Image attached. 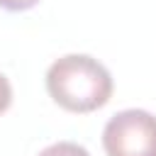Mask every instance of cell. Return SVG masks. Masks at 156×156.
<instances>
[{"instance_id": "obj_1", "label": "cell", "mask_w": 156, "mask_h": 156, "mask_svg": "<svg viewBox=\"0 0 156 156\" xmlns=\"http://www.w3.org/2000/svg\"><path fill=\"white\" fill-rule=\"evenodd\" d=\"M46 90L68 112H93L112 98V76L88 54H66L49 66Z\"/></svg>"}, {"instance_id": "obj_2", "label": "cell", "mask_w": 156, "mask_h": 156, "mask_svg": "<svg viewBox=\"0 0 156 156\" xmlns=\"http://www.w3.org/2000/svg\"><path fill=\"white\" fill-rule=\"evenodd\" d=\"M107 156H156V117L146 110H122L102 129Z\"/></svg>"}, {"instance_id": "obj_3", "label": "cell", "mask_w": 156, "mask_h": 156, "mask_svg": "<svg viewBox=\"0 0 156 156\" xmlns=\"http://www.w3.org/2000/svg\"><path fill=\"white\" fill-rule=\"evenodd\" d=\"M39 156H90V154L85 146H80L76 141H56V144H49L46 149H41Z\"/></svg>"}, {"instance_id": "obj_4", "label": "cell", "mask_w": 156, "mask_h": 156, "mask_svg": "<svg viewBox=\"0 0 156 156\" xmlns=\"http://www.w3.org/2000/svg\"><path fill=\"white\" fill-rule=\"evenodd\" d=\"M10 102H12V85H10V80L0 73V115L10 107Z\"/></svg>"}, {"instance_id": "obj_5", "label": "cell", "mask_w": 156, "mask_h": 156, "mask_svg": "<svg viewBox=\"0 0 156 156\" xmlns=\"http://www.w3.org/2000/svg\"><path fill=\"white\" fill-rule=\"evenodd\" d=\"M39 0H0V7L5 10H12V12H22V10H29L34 7Z\"/></svg>"}]
</instances>
